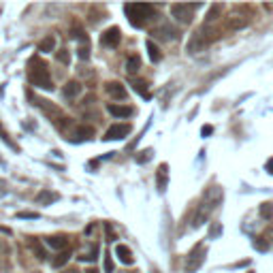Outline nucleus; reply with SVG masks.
<instances>
[{"mask_svg":"<svg viewBox=\"0 0 273 273\" xmlns=\"http://www.w3.org/2000/svg\"><path fill=\"white\" fill-rule=\"evenodd\" d=\"M85 273H96V269H90V271H85Z\"/></svg>","mask_w":273,"mask_h":273,"instance_id":"35","label":"nucleus"},{"mask_svg":"<svg viewBox=\"0 0 273 273\" xmlns=\"http://www.w3.org/2000/svg\"><path fill=\"white\" fill-rule=\"evenodd\" d=\"M58 199H60V195H58V192H52V190H43V192H39V195H37V199H34V201H37L39 205H52V203H56V201H58Z\"/></svg>","mask_w":273,"mask_h":273,"instance_id":"12","label":"nucleus"},{"mask_svg":"<svg viewBox=\"0 0 273 273\" xmlns=\"http://www.w3.org/2000/svg\"><path fill=\"white\" fill-rule=\"evenodd\" d=\"M205 256H207V248L203 246V243H199V246L192 250L190 256H188V263H186V271L188 273H195L201 265L205 263Z\"/></svg>","mask_w":273,"mask_h":273,"instance_id":"5","label":"nucleus"},{"mask_svg":"<svg viewBox=\"0 0 273 273\" xmlns=\"http://www.w3.org/2000/svg\"><path fill=\"white\" fill-rule=\"evenodd\" d=\"M265 169H267V171H269V173L273 175V158H271V160H267V167H265Z\"/></svg>","mask_w":273,"mask_h":273,"instance_id":"31","label":"nucleus"},{"mask_svg":"<svg viewBox=\"0 0 273 273\" xmlns=\"http://www.w3.org/2000/svg\"><path fill=\"white\" fill-rule=\"evenodd\" d=\"M128 133H131V126H128V124H113L109 131L105 133L103 139L105 141H111V139L120 141V139H124V136H128Z\"/></svg>","mask_w":273,"mask_h":273,"instance_id":"7","label":"nucleus"},{"mask_svg":"<svg viewBox=\"0 0 273 273\" xmlns=\"http://www.w3.org/2000/svg\"><path fill=\"white\" fill-rule=\"evenodd\" d=\"M139 68H141V58H139V56H131V58L126 60V73L135 75Z\"/></svg>","mask_w":273,"mask_h":273,"instance_id":"18","label":"nucleus"},{"mask_svg":"<svg viewBox=\"0 0 273 273\" xmlns=\"http://www.w3.org/2000/svg\"><path fill=\"white\" fill-rule=\"evenodd\" d=\"M30 250H32V252H34V254H37V258H39V261H43V258H47V254H45V250H43V248H41V243H39L37 239H30Z\"/></svg>","mask_w":273,"mask_h":273,"instance_id":"23","label":"nucleus"},{"mask_svg":"<svg viewBox=\"0 0 273 273\" xmlns=\"http://www.w3.org/2000/svg\"><path fill=\"white\" fill-rule=\"evenodd\" d=\"M75 136L77 139H90V136H94V128L92 126H79Z\"/></svg>","mask_w":273,"mask_h":273,"instance_id":"22","label":"nucleus"},{"mask_svg":"<svg viewBox=\"0 0 273 273\" xmlns=\"http://www.w3.org/2000/svg\"><path fill=\"white\" fill-rule=\"evenodd\" d=\"M211 131H213V128H211L209 124H207V126L201 128V135H203V136H209V135H211Z\"/></svg>","mask_w":273,"mask_h":273,"instance_id":"30","label":"nucleus"},{"mask_svg":"<svg viewBox=\"0 0 273 273\" xmlns=\"http://www.w3.org/2000/svg\"><path fill=\"white\" fill-rule=\"evenodd\" d=\"M167 182H169V164H162L158 169V190L160 192L167 190Z\"/></svg>","mask_w":273,"mask_h":273,"instance_id":"15","label":"nucleus"},{"mask_svg":"<svg viewBox=\"0 0 273 273\" xmlns=\"http://www.w3.org/2000/svg\"><path fill=\"white\" fill-rule=\"evenodd\" d=\"M267 237H269V239H271V243H273V226H271L269 231H267Z\"/></svg>","mask_w":273,"mask_h":273,"instance_id":"32","label":"nucleus"},{"mask_svg":"<svg viewBox=\"0 0 273 273\" xmlns=\"http://www.w3.org/2000/svg\"><path fill=\"white\" fill-rule=\"evenodd\" d=\"M226 26L231 28V30H241V28L248 26V17H231L226 21Z\"/></svg>","mask_w":273,"mask_h":273,"instance_id":"19","label":"nucleus"},{"mask_svg":"<svg viewBox=\"0 0 273 273\" xmlns=\"http://www.w3.org/2000/svg\"><path fill=\"white\" fill-rule=\"evenodd\" d=\"M56 60L62 62V64H68L70 62V54L67 52V49H60V52H56Z\"/></svg>","mask_w":273,"mask_h":273,"instance_id":"26","label":"nucleus"},{"mask_svg":"<svg viewBox=\"0 0 273 273\" xmlns=\"http://www.w3.org/2000/svg\"><path fill=\"white\" fill-rule=\"evenodd\" d=\"M207 43H209V39L205 37V30H201L199 34H195V37H192V41H190V45H188V52H201V49H203Z\"/></svg>","mask_w":273,"mask_h":273,"instance_id":"9","label":"nucleus"},{"mask_svg":"<svg viewBox=\"0 0 273 273\" xmlns=\"http://www.w3.org/2000/svg\"><path fill=\"white\" fill-rule=\"evenodd\" d=\"M124 11H126V15H128V19H131V24L135 28L143 26L147 19L154 17V6L152 4H126Z\"/></svg>","mask_w":273,"mask_h":273,"instance_id":"3","label":"nucleus"},{"mask_svg":"<svg viewBox=\"0 0 273 273\" xmlns=\"http://www.w3.org/2000/svg\"><path fill=\"white\" fill-rule=\"evenodd\" d=\"M199 9V4H186V2H179V4H173L171 6V13H173V17L177 21H182V24H190L192 21V13Z\"/></svg>","mask_w":273,"mask_h":273,"instance_id":"4","label":"nucleus"},{"mask_svg":"<svg viewBox=\"0 0 273 273\" xmlns=\"http://www.w3.org/2000/svg\"><path fill=\"white\" fill-rule=\"evenodd\" d=\"M62 92H64V96H67V98H77L79 94H81V83H79V81H68L62 88Z\"/></svg>","mask_w":273,"mask_h":273,"instance_id":"14","label":"nucleus"},{"mask_svg":"<svg viewBox=\"0 0 273 273\" xmlns=\"http://www.w3.org/2000/svg\"><path fill=\"white\" fill-rule=\"evenodd\" d=\"M218 192H220V188H209V192L205 195V199L201 201V205H197V213H195V218H192V226H195V228L203 226L205 222L209 220L215 203H220V199H222V197L213 199V195H218Z\"/></svg>","mask_w":273,"mask_h":273,"instance_id":"2","label":"nucleus"},{"mask_svg":"<svg viewBox=\"0 0 273 273\" xmlns=\"http://www.w3.org/2000/svg\"><path fill=\"white\" fill-rule=\"evenodd\" d=\"M39 52L43 54H49V52H56V39L49 34V37H45L41 41V45H39Z\"/></svg>","mask_w":273,"mask_h":273,"instance_id":"17","label":"nucleus"},{"mask_svg":"<svg viewBox=\"0 0 273 273\" xmlns=\"http://www.w3.org/2000/svg\"><path fill=\"white\" fill-rule=\"evenodd\" d=\"M107 94H109L111 98L124 100L126 98V88L120 81H109V83H107Z\"/></svg>","mask_w":273,"mask_h":273,"instance_id":"8","label":"nucleus"},{"mask_svg":"<svg viewBox=\"0 0 273 273\" xmlns=\"http://www.w3.org/2000/svg\"><path fill=\"white\" fill-rule=\"evenodd\" d=\"M64 273H79V271H75V269H70V271H64Z\"/></svg>","mask_w":273,"mask_h":273,"instance_id":"34","label":"nucleus"},{"mask_svg":"<svg viewBox=\"0 0 273 273\" xmlns=\"http://www.w3.org/2000/svg\"><path fill=\"white\" fill-rule=\"evenodd\" d=\"M47 243L52 246L54 250H62V252H67V246H68V239L64 235H52L47 237Z\"/></svg>","mask_w":273,"mask_h":273,"instance_id":"13","label":"nucleus"},{"mask_svg":"<svg viewBox=\"0 0 273 273\" xmlns=\"http://www.w3.org/2000/svg\"><path fill=\"white\" fill-rule=\"evenodd\" d=\"M77 52H79V58H81V60H90V47H88V45L79 47Z\"/></svg>","mask_w":273,"mask_h":273,"instance_id":"29","label":"nucleus"},{"mask_svg":"<svg viewBox=\"0 0 273 273\" xmlns=\"http://www.w3.org/2000/svg\"><path fill=\"white\" fill-rule=\"evenodd\" d=\"M70 261V252H60L58 256H56V261H54V267L58 269V267H64Z\"/></svg>","mask_w":273,"mask_h":273,"instance_id":"24","label":"nucleus"},{"mask_svg":"<svg viewBox=\"0 0 273 273\" xmlns=\"http://www.w3.org/2000/svg\"><path fill=\"white\" fill-rule=\"evenodd\" d=\"M107 111H109L111 116H116V118H128V116H133V109H131V107L116 105V103H109V105H107Z\"/></svg>","mask_w":273,"mask_h":273,"instance_id":"11","label":"nucleus"},{"mask_svg":"<svg viewBox=\"0 0 273 273\" xmlns=\"http://www.w3.org/2000/svg\"><path fill=\"white\" fill-rule=\"evenodd\" d=\"M120 41H122V32H120V28H107V30L100 34V43H103L105 47H118L120 45Z\"/></svg>","mask_w":273,"mask_h":273,"instance_id":"6","label":"nucleus"},{"mask_svg":"<svg viewBox=\"0 0 273 273\" xmlns=\"http://www.w3.org/2000/svg\"><path fill=\"white\" fill-rule=\"evenodd\" d=\"M145 49H147V54H149V60H152V62H160L162 54H160V47H158L154 41H145Z\"/></svg>","mask_w":273,"mask_h":273,"instance_id":"16","label":"nucleus"},{"mask_svg":"<svg viewBox=\"0 0 273 273\" xmlns=\"http://www.w3.org/2000/svg\"><path fill=\"white\" fill-rule=\"evenodd\" d=\"M133 88L136 90V92H139V94L141 96H145V98H149V92H147V83L145 81H143V79H133Z\"/></svg>","mask_w":273,"mask_h":273,"instance_id":"20","label":"nucleus"},{"mask_svg":"<svg viewBox=\"0 0 273 273\" xmlns=\"http://www.w3.org/2000/svg\"><path fill=\"white\" fill-rule=\"evenodd\" d=\"M28 79H30V83L37 85V88L54 90L52 77H49V67L45 62H41L39 58H32L28 62Z\"/></svg>","mask_w":273,"mask_h":273,"instance_id":"1","label":"nucleus"},{"mask_svg":"<svg viewBox=\"0 0 273 273\" xmlns=\"http://www.w3.org/2000/svg\"><path fill=\"white\" fill-rule=\"evenodd\" d=\"M17 218L19 220H39V213L37 211H19Z\"/></svg>","mask_w":273,"mask_h":273,"instance_id":"27","label":"nucleus"},{"mask_svg":"<svg viewBox=\"0 0 273 273\" xmlns=\"http://www.w3.org/2000/svg\"><path fill=\"white\" fill-rule=\"evenodd\" d=\"M105 273H113V261H111V254L109 252L105 254Z\"/></svg>","mask_w":273,"mask_h":273,"instance_id":"28","label":"nucleus"},{"mask_svg":"<svg viewBox=\"0 0 273 273\" xmlns=\"http://www.w3.org/2000/svg\"><path fill=\"white\" fill-rule=\"evenodd\" d=\"M261 215H263V218H273V205L271 203H263L261 205Z\"/></svg>","mask_w":273,"mask_h":273,"instance_id":"25","label":"nucleus"},{"mask_svg":"<svg viewBox=\"0 0 273 273\" xmlns=\"http://www.w3.org/2000/svg\"><path fill=\"white\" fill-rule=\"evenodd\" d=\"M0 136H2V139H4V141H9V136H6V135H4V131H2V126H0Z\"/></svg>","mask_w":273,"mask_h":273,"instance_id":"33","label":"nucleus"},{"mask_svg":"<svg viewBox=\"0 0 273 273\" xmlns=\"http://www.w3.org/2000/svg\"><path fill=\"white\" fill-rule=\"evenodd\" d=\"M116 256L120 258V263H124V265H133V252H131V248L124 246V243H118L116 246Z\"/></svg>","mask_w":273,"mask_h":273,"instance_id":"10","label":"nucleus"},{"mask_svg":"<svg viewBox=\"0 0 273 273\" xmlns=\"http://www.w3.org/2000/svg\"><path fill=\"white\" fill-rule=\"evenodd\" d=\"M222 9H224V6L222 4H213L209 11H207V17H205V24H211V21H215L218 19V15L222 13Z\"/></svg>","mask_w":273,"mask_h":273,"instance_id":"21","label":"nucleus"}]
</instances>
